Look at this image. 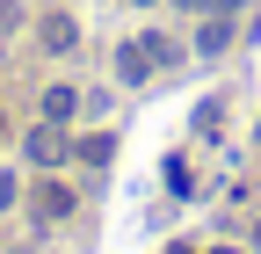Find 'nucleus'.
<instances>
[{"instance_id":"f257e3e1","label":"nucleus","mask_w":261,"mask_h":254,"mask_svg":"<svg viewBox=\"0 0 261 254\" xmlns=\"http://www.w3.org/2000/svg\"><path fill=\"white\" fill-rule=\"evenodd\" d=\"M29 211H37V218H44V225H58V218H65V211H73V189H58V182H44V189H37V196H29Z\"/></svg>"},{"instance_id":"f03ea898","label":"nucleus","mask_w":261,"mask_h":254,"mask_svg":"<svg viewBox=\"0 0 261 254\" xmlns=\"http://www.w3.org/2000/svg\"><path fill=\"white\" fill-rule=\"evenodd\" d=\"M29 160H37V167H58V160H65V131H58V123L29 131Z\"/></svg>"},{"instance_id":"7ed1b4c3","label":"nucleus","mask_w":261,"mask_h":254,"mask_svg":"<svg viewBox=\"0 0 261 254\" xmlns=\"http://www.w3.org/2000/svg\"><path fill=\"white\" fill-rule=\"evenodd\" d=\"M73 44H80L73 15H44V51H73Z\"/></svg>"},{"instance_id":"20e7f679","label":"nucleus","mask_w":261,"mask_h":254,"mask_svg":"<svg viewBox=\"0 0 261 254\" xmlns=\"http://www.w3.org/2000/svg\"><path fill=\"white\" fill-rule=\"evenodd\" d=\"M73 109H80V94H73V87H51V94H44V123H65Z\"/></svg>"},{"instance_id":"39448f33","label":"nucleus","mask_w":261,"mask_h":254,"mask_svg":"<svg viewBox=\"0 0 261 254\" xmlns=\"http://www.w3.org/2000/svg\"><path fill=\"white\" fill-rule=\"evenodd\" d=\"M109 153H116V138H109V131H94V138H80V160H87V167H102Z\"/></svg>"},{"instance_id":"423d86ee","label":"nucleus","mask_w":261,"mask_h":254,"mask_svg":"<svg viewBox=\"0 0 261 254\" xmlns=\"http://www.w3.org/2000/svg\"><path fill=\"white\" fill-rule=\"evenodd\" d=\"M225 37H232L225 22H203V37H196V51H225Z\"/></svg>"},{"instance_id":"0eeeda50","label":"nucleus","mask_w":261,"mask_h":254,"mask_svg":"<svg viewBox=\"0 0 261 254\" xmlns=\"http://www.w3.org/2000/svg\"><path fill=\"white\" fill-rule=\"evenodd\" d=\"M15 196H22V189H15V174H0V211H8Z\"/></svg>"},{"instance_id":"6e6552de","label":"nucleus","mask_w":261,"mask_h":254,"mask_svg":"<svg viewBox=\"0 0 261 254\" xmlns=\"http://www.w3.org/2000/svg\"><path fill=\"white\" fill-rule=\"evenodd\" d=\"M181 8H232V0H181Z\"/></svg>"},{"instance_id":"1a4fd4ad","label":"nucleus","mask_w":261,"mask_h":254,"mask_svg":"<svg viewBox=\"0 0 261 254\" xmlns=\"http://www.w3.org/2000/svg\"><path fill=\"white\" fill-rule=\"evenodd\" d=\"M138 8H152V0H138Z\"/></svg>"},{"instance_id":"9d476101","label":"nucleus","mask_w":261,"mask_h":254,"mask_svg":"<svg viewBox=\"0 0 261 254\" xmlns=\"http://www.w3.org/2000/svg\"><path fill=\"white\" fill-rule=\"evenodd\" d=\"M218 254H232V247H218Z\"/></svg>"},{"instance_id":"9b49d317","label":"nucleus","mask_w":261,"mask_h":254,"mask_svg":"<svg viewBox=\"0 0 261 254\" xmlns=\"http://www.w3.org/2000/svg\"><path fill=\"white\" fill-rule=\"evenodd\" d=\"M254 240H261V225H254Z\"/></svg>"}]
</instances>
